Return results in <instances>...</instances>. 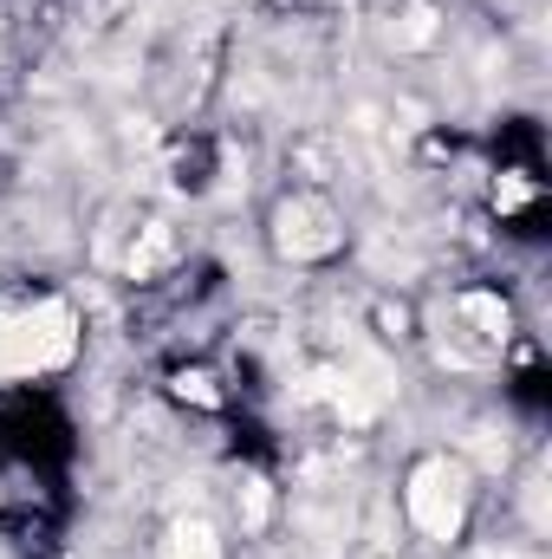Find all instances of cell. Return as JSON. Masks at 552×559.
<instances>
[{
    "label": "cell",
    "instance_id": "3957f363",
    "mask_svg": "<svg viewBox=\"0 0 552 559\" xmlns=\"http://www.w3.org/2000/svg\"><path fill=\"white\" fill-rule=\"evenodd\" d=\"M279 248H286V254H325V248H332L325 215H319V209H286V215H279Z\"/></svg>",
    "mask_w": 552,
    "mask_h": 559
},
{
    "label": "cell",
    "instance_id": "9c48e42d",
    "mask_svg": "<svg viewBox=\"0 0 552 559\" xmlns=\"http://www.w3.org/2000/svg\"><path fill=\"white\" fill-rule=\"evenodd\" d=\"M527 195H533V189H527L520 176H507V182L494 189V202H501V209H527Z\"/></svg>",
    "mask_w": 552,
    "mask_h": 559
},
{
    "label": "cell",
    "instance_id": "8992f818",
    "mask_svg": "<svg viewBox=\"0 0 552 559\" xmlns=\"http://www.w3.org/2000/svg\"><path fill=\"white\" fill-rule=\"evenodd\" d=\"M176 397H189V404H202V411H215V404H221V391H215L202 371H182V378H176Z\"/></svg>",
    "mask_w": 552,
    "mask_h": 559
},
{
    "label": "cell",
    "instance_id": "6da1fadb",
    "mask_svg": "<svg viewBox=\"0 0 552 559\" xmlns=\"http://www.w3.org/2000/svg\"><path fill=\"white\" fill-rule=\"evenodd\" d=\"M72 345H79V319H72V306H65V299H46V306H33V312L7 319V325H0V384L65 365V358H72Z\"/></svg>",
    "mask_w": 552,
    "mask_h": 559
},
{
    "label": "cell",
    "instance_id": "ba28073f",
    "mask_svg": "<svg viewBox=\"0 0 552 559\" xmlns=\"http://www.w3.org/2000/svg\"><path fill=\"white\" fill-rule=\"evenodd\" d=\"M241 521H248V527H261V521H267V488H261V481H248V501H241Z\"/></svg>",
    "mask_w": 552,
    "mask_h": 559
},
{
    "label": "cell",
    "instance_id": "5b68a950",
    "mask_svg": "<svg viewBox=\"0 0 552 559\" xmlns=\"http://www.w3.org/2000/svg\"><path fill=\"white\" fill-rule=\"evenodd\" d=\"M461 312H468L488 338H501V332H507V306H501L494 293H468V299H461Z\"/></svg>",
    "mask_w": 552,
    "mask_h": 559
},
{
    "label": "cell",
    "instance_id": "7a4b0ae2",
    "mask_svg": "<svg viewBox=\"0 0 552 559\" xmlns=\"http://www.w3.org/2000/svg\"><path fill=\"white\" fill-rule=\"evenodd\" d=\"M404 501H410V521L429 540H455L461 521H468V475H461V462H448V455L416 462Z\"/></svg>",
    "mask_w": 552,
    "mask_h": 559
},
{
    "label": "cell",
    "instance_id": "52a82bcc",
    "mask_svg": "<svg viewBox=\"0 0 552 559\" xmlns=\"http://www.w3.org/2000/svg\"><path fill=\"white\" fill-rule=\"evenodd\" d=\"M429 39H435V13H429V7H416L410 26H404V46H429Z\"/></svg>",
    "mask_w": 552,
    "mask_h": 559
},
{
    "label": "cell",
    "instance_id": "277c9868",
    "mask_svg": "<svg viewBox=\"0 0 552 559\" xmlns=\"http://www.w3.org/2000/svg\"><path fill=\"white\" fill-rule=\"evenodd\" d=\"M163 559H221V540H215V527H208V521H176Z\"/></svg>",
    "mask_w": 552,
    "mask_h": 559
}]
</instances>
